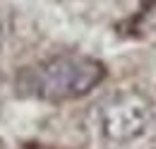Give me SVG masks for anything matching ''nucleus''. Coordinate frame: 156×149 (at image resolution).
<instances>
[{"label":"nucleus","mask_w":156,"mask_h":149,"mask_svg":"<svg viewBox=\"0 0 156 149\" xmlns=\"http://www.w3.org/2000/svg\"><path fill=\"white\" fill-rule=\"evenodd\" d=\"M106 77L103 63L79 53H58V56L36 60L17 72L15 87L22 96L65 104L82 99L94 92Z\"/></svg>","instance_id":"f257e3e1"},{"label":"nucleus","mask_w":156,"mask_h":149,"mask_svg":"<svg viewBox=\"0 0 156 149\" xmlns=\"http://www.w3.org/2000/svg\"><path fill=\"white\" fill-rule=\"evenodd\" d=\"M156 106L144 92L122 89L111 94L96 113V128L106 142L132 144L154 128Z\"/></svg>","instance_id":"f03ea898"},{"label":"nucleus","mask_w":156,"mask_h":149,"mask_svg":"<svg viewBox=\"0 0 156 149\" xmlns=\"http://www.w3.org/2000/svg\"><path fill=\"white\" fill-rule=\"evenodd\" d=\"M2 38H5V29H2V22H0V46H2Z\"/></svg>","instance_id":"7ed1b4c3"}]
</instances>
